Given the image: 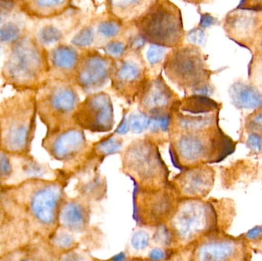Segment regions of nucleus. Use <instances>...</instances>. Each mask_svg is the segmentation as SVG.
I'll return each instance as SVG.
<instances>
[{
  "instance_id": "obj_29",
  "label": "nucleus",
  "mask_w": 262,
  "mask_h": 261,
  "mask_svg": "<svg viewBox=\"0 0 262 261\" xmlns=\"http://www.w3.org/2000/svg\"><path fill=\"white\" fill-rule=\"evenodd\" d=\"M78 236L58 227L48 239V242L60 256L62 253L81 246L82 244Z\"/></svg>"
},
{
  "instance_id": "obj_12",
  "label": "nucleus",
  "mask_w": 262,
  "mask_h": 261,
  "mask_svg": "<svg viewBox=\"0 0 262 261\" xmlns=\"http://www.w3.org/2000/svg\"><path fill=\"white\" fill-rule=\"evenodd\" d=\"M150 75L143 50L130 49L114 61L110 90L127 105H134L139 92Z\"/></svg>"
},
{
  "instance_id": "obj_40",
  "label": "nucleus",
  "mask_w": 262,
  "mask_h": 261,
  "mask_svg": "<svg viewBox=\"0 0 262 261\" xmlns=\"http://www.w3.org/2000/svg\"><path fill=\"white\" fill-rule=\"evenodd\" d=\"M215 18L211 16L209 14H203L201 16V21L200 26L203 28H207L212 25L215 24Z\"/></svg>"
},
{
  "instance_id": "obj_5",
  "label": "nucleus",
  "mask_w": 262,
  "mask_h": 261,
  "mask_svg": "<svg viewBox=\"0 0 262 261\" xmlns=\"http://www.w3.org/2000/svg\"><path fill=\"white\" fill-rule=\"evenodd\" d=\"M160 146L146 138L131 141L121 153V171L134 187L157 190L169 185L170 171L160 153Z\"/></svg>"
},
{
  "instance_id": "obj_9",
  "label": "nucleus",
  "mask_w": 262,
  "mask_h": 261,
  "mask_svg": "<svg viewBox=\"0 0 262 261\" xmlns=\"http://www.w3.org/2000/svg\"><path fill=\"white\" fill-rule=\"evenodd\" d=\"M69 181L62 170L61 176L55 180L32 181L33 192L29 198V212L35 224L47 234L48 239L58 227V213Z\"/></svg>"
},
{
  "instance_id": "obj_10",
  "label": "nucleus",
  "mask_w": 262,
  "mask_h": 261,
  "mask_svg": "<svg viewBox=\"0 0 262 261\" xmlns=\"http://www.w3.org/2000/svg\"><path fill=\"white\" fill-rule=\"evenodd\" d=\"M220 106L209 97L191 95L180 98L169 113L168 133L206 131L218 126Z\"/></svg>"
},
{
  "instance_id": "obj_28",
  "label": "nucleus",
  "mask_w": 262,
  "mask_h": 261,
  "mask_svg": "<svg viewBox=\"0 0 262 261\" xmlns=\"http://www.w3.org/2000/svg\"><path fill=\"white\" fill-rule=\"evenodd\" d=\"M231 99L239 109H258L262 107V93L255 86L237 81L230 88Z\"/></svg>"
},
{
  "instance_id": "obj_46",
  "label": "nucleus",
  "mask_w": 262,
  "mask_h": 261,
  "mask_svg": "<svg viewBox=\"0 0 262 261\" xmlns=\"http://www.w3.org/2000/svg\"><path fill=\"white\" fill-rule=\"evenodd\" d=\"M261 87H262V76L261 77Z\"/></svg>"
},
{
  "instance_id": "obj_19",
  "label": "nucleus",
  "mask_w": 262,
  "mask_h": 261,
  "mask_svg": "<svg viewBox=\"0 0 262 261\" xmlns=\"http://www.w3.org/2000/svg\"><path fill=\"white\" fill-rule=\"evenodd\" d=\"M241 254L238 242L213 232L194 244L192 261H236Z\"/></svg>"
},
{
  "instance_id": "obj_25",
  "label": "nucleus",
  "mask_w": 262,
  "mask_h": 261,
  "mask_svg": "<svg viewBox=\"0 0 262 261\" xmlns=\"http://www.w3.org/2000/svg\"><path fill=\"white\" fill-rule=\"evenodd\" d=\"M76 179L78 182L75 190L77 196L85 199L92 205L105 197L107 191V179L99 171L81 176Z\"/></svg>"
},
{
  "instance_id": "obj_45",
  "label": "nucleus",
  "mask_w": 262,
  "mask_h": 261,
  "mask_svg": "<svg viewBox=\"0 0 262 261\" xmlns=\"http://www.w3.org/2000/svg\"><path fill=\"white\" fill-rule=\"evenodd\" d=\"M2 13L0 12V24H1L2 21V17H1Z\"/></svg>"
},
{
  "instance_id": "obj_30",
  "label": "nucleus",
  "mask_w": 262,
  "mask_h": 261,
  "mask_svg": "<svg viewBox=\"0 0 262 261\" xmlns=\"http://www.w3.org/2000/svg\"><path fill=\"white\" fill-rule=\"evenodd\" d=\"M123 111L126 114L129 132L135 135L143 134V137H146L149 134L154 122V116L140 113L137 110L130 111L129 109L124 108Z\"/></svg>"
},
{
  "instance_id": "obj_31",
  "label": "nucleus",
  "mask_w": 262,
  "mask_h": 261,
  "mask_svg": "<svg viewBox=\"0 0 262 261\" xmlns=\"http://www.w3.org/2000/svg\"><path fill=\"white\" fill-rule=\"evenodd\" d=\"M170 49L155 44H148L144 57L146 64L149 67L150 75H157L163 70V64L165 58Z\"/></svg>"
},
{
  "instance_id": "obj_21",
  "label": "nucleus",
  "mask_w": 262,
  "mask_h": 261,
  "mask_svg": "<svg viewBox=\"0 0 262 261\" xmlns=\"http://www.w3.org/2000/svg\"><path fill=\"white\" fill-rule=\"evenodd\" d=\"M81 52L67 41L48 50L49 78L72 83Z\"/></svg>"
},
{
  "instance_id": "obj_18",
  "label": "nucleus",
  "mask_w": 262,
  "mask_h": 261,
  "mask_svg": "<svg viewBox=\"0 0 262 261\" xmlns=\"http://www.w3.org/2000/svg\"><path fill=\"white\" fill-rule=\"evenodd\" d=\"M215 182V171L207 165H198L180 172L170 180L179 199H203Z\"/></svg>"
},
{
  "instance_id": "obj_24",
  "label": "nucleus",
  "mask_w": 262,
  "mask_h": 261,
  "mask_svg": "<svg viewBox=\"0 0 262 261\" xmlns=\"http://www.w3.org/2000/svg\"><path fill=\"white\" fill-rule=\"evenodd\" d=\"M152 0H110L104 1L105 11L124 24L132 22L146 11Z\"/></svg>"
},
{
  "instance_id": "obj_23",
  "label": "nucleus",
  "mask_w": 262,
  "mask_h": 261,
  "mask_svg": "<svg viewBox=\"0 0 262 261\" xmlns=\"http://www.w3.org/2000/svg\"><path fill=\"white\" fill-rule=\"evenodd\" d=\"M72 3L70 0H24L18 1V9L26 16L37 21L61 15Z\"/></svg>"
},
{
  "instance_id": "obj_17",
  "label": "nucleus",
  "mask_w": 262,
  "mask_h": 261,
  "mask_svg": "<svg viewBox=\"0 0 262 261\" xmlns=\"http://www.w3.org/2000/svg\"><path fill=\"white\" fill-rule=\"evenodd\" d=\"M180 98V95L168 85L160 72L150 75L139 92L135 104L140 113L161 117L169 116L172 107Z\"/></svg>"
},
{
  "instance_id": "obj_43",
  "label": "nucleus",
  "mask_w": 262,
  "mask_h": 261,
  "mask_svg": "<svg viewBox=\"0 0 262 261\" xmlns=\"http://www.w3.org/2000/svg\"><path fill=\"white\" fill-rule=\"evenodd\" d=\"M6 220H5V212L2 208V205H0V228L4 225Z\"/></svg>"
},
{
  "instance_id": "obj_7",
  "label": "nucleus",
  "mask_w": 262,
  "mask_h": 261,
  "mask_svg": "<svg viewBox=\"0 0 262 261\" xmlns=\"http://www.w3.org/2000/svg\"><path fill=\"white\" fill-rule=\"evenodd\" d=\"M216 225L215 208L204 199H180L166 224L175 250L191 246L215 232Z\"/></svg>"
},
{
  "instance_id": "obj_35",
  "label": "nucleus",
  "mask_w": 262,
  "mask_h": 261,
  "mask_svg": "<svg viewBox=\"0 0 262 261\" xmlns=\"http://www.w3.org/2000/svg\"><path fill=\"white\" fill-rule=\"evenodd\" d=\"M94 257L91 255L89 250L81 246L60 254L58 261H92Z\"/></svg>"
},
{
  "instance_id": "obj_8",
  "label": "nucleus",
  "mask_w": 262,
  "mask_h": 261,
  "mask_svg": "<svg viewBox=\"0 0 262 261\" xmlns=\"http://www.w3.org/2000/svg\"><path fill=\"white\" fill-rule=\"evenodd\" d=\"M37 115L47 132L73 124L74 113L81 103L78 89L72 83L49 78L35 92Z\"/></svg>"
},
{
  "instance_id": "obj_42",
  "label": "nucleus",
  "mask_w": 262,
  "mask_h": 261,
  "mask_svg": "<svg viewBox=\"0 0 262 261\" xmlns=\"http://www.w3.org/2000/svg\"><path fill=\"white\" fill-rule=\"evenodd\" d=\"M262 234V227L257 226L255 228H252V230L248 232L246 234V237L249 239H256L257 238L259 237Z\"/></svg>"
},
{
  "instance_id": "obj_15",
  "label": "nucleus",
  "mask_w": 262,
  "mask_h": 261,
  "mask_svg": "<svg viewBox=\"0 0 262 261\" xmlns=\"http://www.w3.org/2000/svg\"><path fill=\"white\" fill-rule=\"evenodd\" d=\"M74 124L93 133H109L115 127V112L110 94L105 91L87 95L77 107Z\"/></svg>"
},
{
  "instance_id": "obj_36",
  "label": "nucleus",
  "mask_w": 262,
  "mask_h": 261,
  "mask_svg": "<svg viewBox=\"0 0 262 261\" xmlns=\"http://www.w3.org/2000/svg\"><path fill=\"white\" fill-rule=\"evenodd\" d=\"M176 250L161 247H152L148 251L146 258L150 261H166L173 254Z\"/></svg>"
},
{
  "instance_id": "obj_34",
  "label": "nucleus",
  "mask_w": 262,
  "mask_h": 261,
  "mask_svg": "<svg viewBox=\"0 0 262 261\" xmlns=\"http://www.w3.org/2000/svg\"><path fill=\"white\" fill-rule=\"evenodd\" d=\"M24 30L19 21L9 20L0 28V41L10 45L26 33Z\"/></svg>"
},
{
  "instance_id": "obj_32",
  "label": "nucleus",
  "mask_w": 262,
  "mask_h": 261,
  "mask_svg": "<svg viewBox=\"0 0 262 261\" xmlns=\"http://www.w3.org/2000/svg\"><path fill=\"white\" fill-rule=\"evenodd\" d=\"M152 245V229L151 228H139L135 230L131 235L130 248L137 257H142L145 251L149 250Z\"/></svg>"
},
{
  "instance_id": "obj_3",
  "label": "nucleus",
  "mask_w": 262,
  "mask_h": 261,
  "mask_svg": "<svg viewBox=\"0 0 262 261\" xmlns=\"http://www.w3.org/2000/svg\"><path fill=\"white\" fill-rule=\"evenodd\" d=\"M171 161L180 171L220 162L229 153V138L218 126L194 133H168Z\"/></svg>"
},
{
  "instance_id": "obj_27",
  "label": "nucleus",
  "mask_w": 262,
  "mask_h": 261,
  "mask_svg": "<svg viewBox=\"0 0 262 261\" xmlns=\"http://www.w3.org/2000/svg\"><path fill=\"white\" fill-rule=\"evenodd\" d=\"M124 140L122 136L112 133L106 135L96 142L92 143V148L86 154L87 160L95 161L100 163L104 162L106 157L112 155L121 154L124 148Z\"/></svg>"
},
{
  "instance_id": "obj_4",
  "label": "nucleus",
  "mask_w": 262,
  "mask_h": 261,
  "mask_svg": "<svg viewBox=\"0 0 262 261\" xmlns=\"http://www.w3.org/2000/svg\"><path fill=\"white\" fill-rule=\"evenodd\" d=\"M163 70L169 82L186 96L212 93L210 76L200 46L187 43L170 49L165 58Z\"/></svg>"
},
{
  "instance_id": "obj_41",
  "label": "nucleus",
  "mask_w": 262,
  "mask_h": 261,
  "mask_svg": "<svg viewBox=\"0 0 262 261\" xmlns=\"http://www.w3.org/2000/svg\"><path fill=\"white\" fill-rule=\"evenodd\" d=\"M129 256L126 254L125 253L121 252L117 255L114 256L112 258L107 259V260H99L94 257V260L92 261H128Z\"/></svg>"
},
{
  "instance_id": "obj_13",
  "label": "nucleus",
  "mask_w": 262,
  "mask_h": 261,
  "mask_svg": "<svg viewBox=\"0 0 262 261\" xmlns=\"http://www.w3.org/2000/svg\"><path fill=\"white\" fill-rule=\"evenodd\" d=\"M92 143L88 140L84 130L73 124L46 133L41 146L52 159L63 162V170H67L85 156Z\"/></svg>"
},
{
  "instance_id": "obj_20",
  "label": "nucleus",
  "mask_w": 262,
  "mask_h": 261,
  "mask_svg": "<svg viewBox=\"0 0 262 261\" xmlns=\"http://www.w3.org/2000/svg\"><path fill=\"white\" fill-rule=\"evenodd\" d=\"M92 205L79 196L69 197L66 195L58 213V227L80 236L89 234Z\"/></svg>"
},
{
  "instance_id": "obj_26",
  "label": "nucleus",
  "mask_w": 262,
  "mask_h": 261,
  "mask_svg": "<svg viewBox=\"0 0 262 261\" xmlns=\"http://www.w3.org/2000/svg\"><path fill=\"white\" fill-rule=\"evenodd\" d=\"M258 27V16L252 12H234L226 18L227 32H231L232 36L241 40H247L255 37Z\"/></svg>"
},
{
  "instance_id": "obj_33",
  "label": "nucleus",
  "mask_w": 262,
  "mask_h": 261,
  "mask_svg": "<svg viewBox=\"0 0 262 261\" xmlns=\"http://www.w3.org/2000/svg\"><path fill=\"white\" fill-rule=\"evenodd\" d=\"M59 254L49 242L33 247V250L21 254L17 261H58Z\"/></svg>"
},
{
  "instance_id": "obj_37",
  "label": "nucleus",
  "mask_w": 262,
  "mask_h": 261,
  "mask_svg": "<svg viewBox=\"0 0 262 261\" xmlns=\"http://www.w3.org/2000/svg\"><path fill=\"white\" fill-rule=\"evenodd\" d=\"M247 127L252 133L262 134V110L254 113L247 121Z\"/></svg>"
},
{
  "instance_id": "obj_1",
  "label": "nucleus",
  "mask_w": 262,
  "mask_h": 261,
  "mask_svg": "<svg viewBox=\"0 0 262 261\" xmlns=\"http://www.w3.org/2000/svg\"><path fill=\"white\" fill-rule=\"evenodd\" d=\"M34 90H17L0 102V151L29 155L36 130Z\"/></svg>"
},
{
  "instance_id": "obj_22",
  "label": "nucleus",
  "mask_w": 262,
  "mask_h": 261,
  "mask_svg": "<svg viewBox=\"0 0 262 261\" xmlns=\"http://www.w3.org/2000/svg\"><path fill=\"white\" fill-rule=\"evenodd\" d=\"M94 38V49L100 50L112 40L119 37L125 25L106 11L88 16Z\"/></svg>"
},
{
  "instance_id": "obj_44",
  "label": "nucleus",
  "mask_w": 262,
  "mask_h": 261,
  "mask_svg": "<svg viewBox=\"0 0 262 261\" xmlns=\"http://www.w3.org/2000/svg\"><path fill=\"white\" fill-rule=\"evenodd\" d=\"M128 261H150L148 260L146 257H130L129 256Z\"/></svg>"
},
{
  "instance_id": "obj_16",
  "label": "nucleus",
  "mask_w": 262,
  "mask_h": 261,
  "mask_svg": "<svg viewBox=\"0 0 262 261\" xmlns=\"http://www.w3.org/2000/svg\"><path fill=\"white\" fill-rule=\"evenodd\" d=\"M88 14L72 3V6L58 16L37 20L33 31L38 42L49 50L54 46L66 42L84 22Z\"/></svg>"
},
{
  "instance_id": "obj_39",
  "label": "nucleus",
  "mask_w": 262,
  "mask_h": 261,
  "mask_svg": "<svg viewBox=\"0 0 262 261\" xmlns=\"http://www.w3.org/2000/svg\"><path fill=\"white\" fill-rule=\"evenodd\" d=\"M190 38L191 44H195L198 45L199 44H202L203 42V40L205 38V33L201 29H195V30H192L190 32V35H189Z\"/></svg>"
},
{
  "instance_id": "obj_2",
  "label": "nucleus",
  "mask_w": 262,
  "mask_h": 261,
  "mask_svg": "<svg viewBox=\"0 0 262 261\" xmlns=\"http://www.w3.org/2000/svg\"><path fill=\"white\" fill-rule=\"evenodd\" d=\"M5 84L17 90H36L49 79L48 50L32 31L9 45L1 69Z\"/></svg>"
},
{
  "instance_id": "obj_38",
  "label": "nucleus",
  "mask_w": 262,
  "mask_h": 261,
  "mask_svg": "<svg viewBox=\"0 0 262 261\" xmlns=\"http://www.w3.org/2000/svg\"><path fill=\"white\" fill-rule=\"evenodd\" d=\"M247 147L253 151L262 150V138L258 133H251L247 139Z\"/></svg>"
},
{
  "instance_id": "obj_11",
  "label": "nucleus",
  "mask_w": 262,
  "mask_h": 261,
  "mask_svg": "<svg viewBox=\"0 0 262 261\" xmlns=\"http://www.w3.org/2000/svg\"><path fill=\"white\" fill-rule=\"evenodd\" d=\"M180 199L169 184L160 189L145 190L134 187L133 218L138 228H154L166 225Z\"/></svg>"
},
{
  "instance_id": "obj_6",
  "label": "nucleus",
  "mask_w": 262,
  "mask_h": 261,
  "mask_svg": "<svg viewBox=\"0 0 262 261\" xmlns=\"http://www.w3.org/2000/svg\"><path fill=\"white\" fill-rule=\"evenodd\" d=\"M132 24L146 44L169 49L184 44L186 34L181 9L169 0H152Z\"/></svg>"
},
{
  "instance_id": "obj_14",
  "label": "nucleus",
  "mask_w": 262,
  "mask_h": 261,
  "mask_svg": "<svg viewBox=\"0 0 262 261\" xmlns=\"http://www.w3.org/2000/svg\"><path fill=\"white\" fill-rule=\"evenodd\" d=\"M114 61L97 49L82 50L72 84L86 96L103 91L111 82Z\"/></svg>"
}]
</instances>
